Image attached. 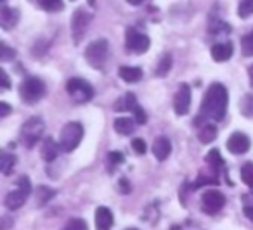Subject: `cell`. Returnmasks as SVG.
<instances>
[{"label":"cell","mask_w":253,"mask_h":230,"mask_svg":"<svg viewBox=\"0 0 253 230\" xmlns=\"http://www.w3.org/2000/svg\"><path fill=\"white\" fill-rule=\"evenodd\" d=\"M88 23H90V14H88V12H85L84 9L75 11L73 19H71V30H73L75 43H78L82 38H84L85 32H87Z\"/></svg>","instance_id":"7c38bea8"},{"label":"cell","mask_w":253,"mask_h":230,"mask_svg":"<svg viewBox=\"0 0 253 230\" xmlns=\"http://www.w3.org/2000/svg\"><path fill=\"white\" fill-rule=\"evenodd\" d=\"M134 116H135V123H139V125H144L146 121H148V116H146V111L141 108V106H137V108L134 109Z\"/></svg>","instance_id":"8d00e7d4"},{"label":"cell","mask_w":253,"mask_h":230,"mask_svg":"<svg viewBox=\"0 0 253 230\" xmlns=\"http://www.w3.org/2000/svg\"><path fill=\"white\" fill-rule=\"evenodd\" d=\"M118 75L123 81L126 83H137L139 80L142 78V70L135 66H122L118 70Z\"/></svg>","instance_id":"d6986e66"},{"label":"cell","mask_w":253,"mask_h":230,"mask_svg":"<svg viewBox=\"0 0 253 230\" xmlns=\"http://www.w3.org/2000/svg\"><path fill=\"white\" fill-rule=\"evenodd\" d=\"M63 230H88V227L84 218H71L70 222L63 227Z\"/></svg>","instance_id":"4dcf8cb0"},{"label":"cell","mask_w":253,"mask_h":230,"mask_svg":"<svg viewBox=\"0 0 253 230\" xmlns=\"http://www.w3.org/2000/svg\"><path fill=\"white\" fill-rule=\"evenodd\" d=\"M198 139H200V142H203V144L213 142V140L217 139V126L210 125V123H205V125L200 128V132H198Z\"/></svg>","instance_id":"44dd1931"},{"label":"cell","mask_w":253,"mask_h":230,"mask_svg":"<svg viewBox=\"0 0 253 230\" xmlns=\"http://www.w3.org/2000/svg\"><path fill=\"white\" fill-rule=\"evenodd\" d=\"M11 111H12V108L7 104V102H5V101L0 102V118H5V116H9V115H11Z\"/></svg>","instance_id":"f35d334b"},{"label":"cell","mask_w":253,"mask_h":230,"mask_svg":"<svg viewBox=\"0 0 253 230\" xmlns=\"http://www.w3.org/2000/svg\"><path fill=\"white\" fill-rule=\"evenodd\" d=\"M211 57L215 63H225L232 57V45L231 43H215L211 47Z\"/></svg>","instance_id":"ac0fdd59"},{"label":"cell","mask_w":253,"mask_h":230,"mask_svg":"<svg viewBox=\"0 0 253 230\" xmlns=\"http://www.w3.org/2000/svg\"><path fill=\"white\" fill-rule=\"evenodd\" d=\"M113 223H115V216L111 209L106 206H99L95 209V230H111Z\"/></svg>","instance_id":"5bb4252c"},{"label":"cell","mask_w":253,"mask_h":230,"mask_svg":"<svg viewBox=\"0 0 253 230\" xmlns=\"http://www.w3.org/2000/svg\"><path fill=\"white\" fill-rule=\"evenodd\" d=\"M108 161L111 166H116V164H122L125 161V156L122 153H118V151H113V153L108 154Z\"/></svg>","instance_id":"d590c367"},{"label":"cell","mask_w":253,"mask_h":230,"mask_svg":"<svg viewBox=\"0 0 253 230\" xmlns=\"http://www.w3.org/2000/svg\"><path fill=\"white\" fill-rule=\"evenodd\" d=\"M243 213L253 222V195H243Z\"/></svg>","instance_id":"d6a6232c"},{"label":"cell","mask_w":253,"mask_h":230,"mask_svg":"<svg viewBox=\"0 0 253 230\" xmlns=\"http://www.w3.org/2000/svg\"><path fill=\"white\" fill-rule=\"evenodd\" d=\"M39 7H42L47 12H57L63 11V0H35Z\"/></svg>","instance_id":"484cf974"},{"label":"cell","mask_w":253,"mask_h":230,"mask_svg":"<svg viewBox=\"0 0 253 230\" xmlns=\"http://www.w3.org/2000/svg\"><path fill=\"white\" fill-rule=\"evenodd\" d=\"M241 54L245 57H253V32L241 38Z\"/></svg>","instance_id":"83f0119b"},{"label":"cell","mask_w":253,"mask_h":230,"mask_svg":"<svg viewBox=\"0 0 253 230\" xmlns=\"http://www.w3.org/2000/svg\"><path fill=\"white\" fill-rule=\"evenodd\" d=\"M82 139H84V126L78 121H70L63 126L59 135V147L63 153H71L80 146Z\"/></svg>","instance_id":"3957f363"},{"label":"cell","mask_w":253,"mask_h":230,"mask_svg":"<svg viewBox=\"0 0 253 230\" xmlns=\"http://www.w3.org/2000/svg\"><path fill=\"white\" fill-rule=\"evenodd\" d=\"M0 50H2V54H0V59L4 61V63H7V61H11V59H14V57H16V50H12L5 42L0 43Z\"/></svg>","instance_id":"836d02e7"},{"label":"cell","mask_w":253,"mask_h":230,"mask_svg":"<svg viewBox=\"0 0 253 230\" xmlns=\"http://www.w3.org/2000/svg\"><path fill=\"white\" fill-rule=\"evenodd\" d=\"M227 151L231 154H246L250 151V147H252V140H250V137L246 135V133L243 132H234L231 137L227 139Z\"/></svg>","instance_id":"8fae6325"},{"label":"cell","mask_w":253,"mask_h":230,"mask_svg":"<svg viewBox=\"0 0 253 230\" xmlns=\"http://www.w3.org/2000/svg\"><path fill=\"white\" fill-rule=\"evenodd\" d=\"M191 109V87L187 83H182L173 97V111L177 116L187 115Z\"/></svg>","instance_id":"30bf717a"},{"label":"cell","mask_w":253,"mask_h":230,"mask_svg":"<svg viewBox=\"0 0 253 230\" xmlns=\"http://www.w3.org/2000/svg\"><path fill=\"white\" fill-rule=\"evenodd\" d=\"M172 153V144H170L169 137L160 135L158 139L153 142V154L158 161H165Z\"/></svg>","instance_id":"9a60e30c"},{"label":"cell","mask_w":253,"mask_h":230,"mask_svg":"<svg viewBox=\"0 0 253 230\" xmlns=\"http://www.w3.org/2000/svg\"><path fill=\"white\" fill-rule=\"evenodd\" d=\"M225 206V195L217 189H210L201 195V209L207 215H217Z\"/></svg>","instance_id":"9c48e42d"},{"label":"cell","mask_w":253,"mask_h":230,"mask_svg":"<svg viewBox=\"0 0 253 230\" xmlns=\"http://www.w3.org/2000/svg\"><path fill=\"white\" fill-rule=\"evenodd\" d=\"M205 161H207L208 166L213 168V170H220V168L224 166V159H222L220 151H218V149L208 151V154H207V157H205Z\"/></svg>","instance_id":"603a6c76"},{"label":"cell","mask_w":253,"mask_h":230,"mask_svg":"<svg viewBox=\"0 0 253 230\" xmlns=\"http://www.w3.org/2000/svg\"><path fill=\"white\" fill-rule=\"evenodd\" d=\"M248 77H250V83H252V87H253V64L250 66V70H248Z\"/></svg>","instance_id":"b9f144b4"},{"label":"cell","mask_w":253,"mask_h":230,"mask_svg":"<svg viewBox=\"0 0 253 230\" xmlns=\"http://www.w3.org/2000/svg\"><path fill=\"white\" fill-rule=\"evenodd\" d=\"M125 45L126 50L132 54H146L149 50V37L144 33H139L134 28H126L125 32Z\"/></svg>","instance_id":"ba28073f"},{"label":"cell","mask_w":253,"mask_h":230,"mask_svg":"<svg viewBox=\"0 0 253 230\" xmlns=\"http://www.w3.org/2000/svg\"><path fill=\"white\" fill-rule=\"evenodd\" d=\"M241 113H243V116H246V118H253V94L243 97Z\"/></svg>","instance_id":"f546056e"},{"label":"cell","mask_w":253,"mask_h":230,"mask_svg":"<svg viewBox=\"0 0 253 230\" xmlns=\"http://www.w3.org/2000/svg\"><path fill=\"white\" fill-rule=\"evenodd\" d=\"M137 106L139 104H137V99H135V95L132 94V92H126L125 95H122V97L115 102L113 109H115L116 113H128V111H134Z\"/></svg>","instance_id":"2e32d148"},{"label":"cell","mask_w":253,"mask_h":230,"mask_svg":"<svg viewBox=\"0 0 253 230\" xmlns=\"http://www.w3.org/2000/svg\"><path fill=\"white\" fill-rule=\"evenodd\" d=\"M19 21V9L9 7V5L2 4L0 7V26L4 30H11L18 25Z\"/></svg>","instance_id":"4fadbf2b"},{"label":"cell","mask_w":253,"mask_h":230,"mask_svg":"<svg viewBox=\"0 0 253 230\" xmlns=\"http://www.w3.org/2000/svg\"><path fill=\"white\" fill-rule=\"evenodd\" d=\"M66 92L77 104H85L94 97V88L84 78H70L66 83Z\"/></svg>","instance_id":"52a82bcc"},{"label":"cell","mask_w":253,"mask_h":230,"mask_svg":"<svg viewBox=\"0 0 253 230\" xmlns=\"http://www.w3.org/2000/svg\"><path fill=\"white\" fill-rule=\"evenodd\" d=\"M208 184L217 185V184H218V178H217V177H207L205 173H200L198 180L193 184V189H194V191H198L200 187H203V185H208Z\"/></svg>","instance_id":"1f68e13d"},{"label":"cell","mask_w":253,"mask_h":230,"mask_svg":"<svg viewBox=\"0 0 253 230\" xmlns=\"http://www.w3.org/2000/svg\"><path fill=\"white\" fill-rule=\"evenodd\" d=\"M14 164H16V156H14V154L2 153V156H0V170H2V173L11 175Z\"/></svg>","instance_id":"cb8c5ba5"},{"label":"cell","mask_w":253,"mask_h":230,"mask_svg":"<svg viewBox=\"0 0 253 230\" xmlns=\"http://www.w3.org/2000/svg\"><path fill=\"white\" fill-rule=\"evenodd\" d=\"M229 106V94L227 88L222 83H211L208 90L205 92L203 101L200 106V119H213L222 121L227 113Z\"/></svg>","instance_id":"6da1fadb"},{"label":"cell","mask_w":253,"mask_h":230,"mask_svg":"<svg viewBox=\"0 0 253 230\" xmlns=\"http://www.w3.org/2000/svg\"><path fill=\"white\" fill-rule=\"evenodd\" d=\"M11 223H12V222H11L9 218H4V220H2V230H7Z\"/></svg>","instance_id":"60d3db41"},{"label":"cell","mask_w":253,"mask_h":230,"mask_svg":"<svg viewBox=\"0 0 253 230\" xmlns=\"http://www.w3.org/2000/svg\"><path fill=\"white\" fill-rule=\"evenodd\" d=\"M0 80H2V90H9L11 88V80H9L7 73L4 70L0 71Z\"/></svg>","instance_id":"ab89813d"},{"label":"cell","mask_w":253,"mask_h":230,"mask_svg":"<svg viewBox=\"0 0 253 230\" xmlns=\"http://www.w3.org/2000/svg\"><path fill=\"white\" fill-rule=\"evenodd\" d=\"M59 144L54 142L52 137H47L45 140L42 142V151H40V154H42L43 161H47V163H50V161H54L57 157V154H59Z\"/></svg>","instance_id":"e0dca14e"},{"label":"cell","mask_w":253,"mask_h":230,"mask_svg":"<svg viewBox=\"0 0 253 230\" xmlns=\"http://www.w3.org/2000/svg\"><path fill=\"white\" fill-rule=\"evenodd\" d=\"M170 68H172V56H170V54H165V56H162V59L158 61V66H156L155 75L160 78L167 77V73L170 71Z\"/></svg>","instance_id":"d4e9b609"},{"label":"cell","mask_w":253,"mask_h":230,"mask_svg":"<svg viewBox=\"0 0 253 230\" xmlns=\"http://www.w3.org/2000/svg\"><path fill=\"white\" fill-rule=\"evenodd\" d=\"M118 191L122 192V194H128L130 192V182L126 180V178H120V182H118Z\"/></svg>","instance_id":"74e56055"},{"label":"cell","mask_w":253,"mask_h":230,"mask_svg":"<svg viewBox=\"0 0 253 230\" xmlns=\"http://www.w3.org/2000/svg\"><path fill=\"white\" fill-rule=\"evenodd\" d=\"M0 2H2V4H5V0H0Z\"/></svg>","instance_id":"f6af8a7d"},{"label":"cell","mask_w":253,"mask_h":230,"mask_svg":"<svg viewBox=\"0 0 253 230\" xmlns=\"http://www.w3.org/2000/svg\"><path fill=\"white\" fill-rule=\"evenodd\" d=\"M45 95V83L37 77H28L19 85V97L25 104H37Z\"/></svg>","instance_id":"277c9868"},{"label":"cell","mask_w":253,"mask_h":230,"mask_svg":"<svg viewBox=\"0 0 253 230\" xmlns=\"http://www.w3.org/2000/svg\"><path fill=\"white\" fill-rule=\"evenodd\" d=\"M30 194H32V180H30L26 175H23L18 180V187L5 195V199H4L5 208L11 209V211H16V209H19L25 204Z\"/></svg>","instance_id":"5b68a950"},{"label":"cell","mask_w":253,"mask_h":230,"mask_svg":"<svg viewBox=\"0 0 253 230\" xmlns=\"http://www.w3.org/2000/svg\"><path fill=\"white\" fill-rule=\"evenodd\" d=\"M253 14V0H241L238 5V16L241 19H246Z\"/></svg>","instance_id":"f1b7e54d"},{"label":"cell","mask_w":253,"mask_h":230,"mask_svg":"<svg viewBox=\"0 0 253 230\" xmlns=\"http://www.w3.org/2000/svg\"><path fill=\"white\" fill-rule=\"evenodd\" d=\"M109 54V43L104 38H97L94 42H90L85 49V59L95 70H101L104 68L106 59H108Z\"/></svg>","instance_id":"8992f818"},{"label":"cell","mask_w":253,"mask_h":230,"mask_svg":"<svg viewBox=\"0 0 253 230\" xmlns=\"http://www.w3.org/2000/svg\"><path fill=\"white\" fill-rule=\"evenodd\" d=\"M125 230H139V229H134V227H128V229H125Z\"/></svg>","instance_id":"ee69618b"},{"label":"cell","mask_w":253,"mask_h":230,"mask_svg":"<svg viewBox=\"0 0 253 230\" xmlns=\"http://www.w3.org/2000/svg\"><path fill=\"white\" fill-rule=\"evenodd\" d=\"M43 132H45V121L40 116H32L23 123L19 137H21V142L25 144L26 149H32V147H35V144L42 140Z\"/></svg>","instance_id":"7a4b0ae2"},{"label":"cell","mask_w":253,"mask_h":230,"mask_svg":"<svg viewBox=\"0 0 253 230\" xmlns=\"http://www.w3.org/2000/svg\"><path fill=\"white\" fill-rule=\"evenodd\" d=\"M115 130L120 135H132L135 130V119L128 118V116H122V118L115 119Z\"/></svg>","instance_id":"ffe728a7"},{"label":"cell","mask_w":253,"mask_h":230,"mask_svg":"<svg viewBox=\"0 0 253 230\" xmlns=\"http://www.w3.org/2000/svg\"><path fill=\"white\" fill-rule=\"evenodd\" d=\"M241 180L253 192V163H245L241 168Z\"/></svg>","instance_id":"4316f807"},{"label":"cell","mask_w":253,"mask_h":230,"mask_svg":"<svg viewBox=\"0 0 253 230\" xmlns=\"http://www.w3.org/2000/svg\"><path fill=\"white\" fill-rule=\"evenodd\" d=\"M132 149H134L135 154H146V151H148V146H146V142L142 139H134L132 140Z\"/></svg>","instance_id":"e575fe53"},{"label":"cell","mask_w":253,"mask_h":230,"mask_svg":"<svg viewBox=\"0 0 253 230\" xmlns=\"http://www.w3.org/2000/svg\"><path fill=\"white\" fill-rule=\"evenodd\" d=\"M144 0H128V4H132V5H139V4H142Z\"/></svg>","instance_id":"7bdbcfd3"},{"label":"cell","mask_w":253,"mask_h":230,"mask_svg":"<svg viewBox=\"0 0 253 230\" xmlns=\"http://www.w3.org/2000/svg\"><path fill=\"white\" fill-rule=\"evenodd\" d=\"M56 195V191H52L47 185H39L35 191V199H37V206H45L50 199Z\"/></svg>","instance_id":"7402d4cb"}]
</instances>
